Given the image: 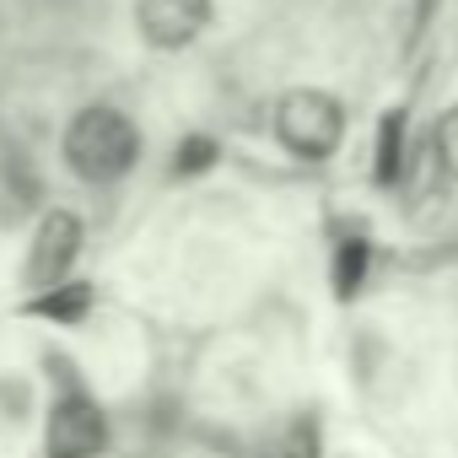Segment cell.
Instances as JSON below:
<instances>
[{
  "label": "cell",
  "mask_w": 458,
  "mask_h": 458,
  "mask_svg": "<svg viewBox=\"0 0 458 458\" xmlns=\"http://www.w3.org/2000/svg\"><path fill=\"white\" fill-rule=\"evenodd\" d=\"M108 442V420L87 394H60L49 410V431H44V453L49 458H98Z\"/></svg>",
  "instance_id": "4"
},
{
  "label": "cell",
  "mask_w": 458,
  "mask_h": 458,
  "mask_svg": "<svg viewBox=\"0 0 458 458\" xmlns=\"http://www.w3.org/2000/svg\"><path fill=\"white\" fill-rule=\"evenodd\" d=\"M431 157L442 162L447 178H458V108L442 114V124H437V135H431Z\"/></svg>",
  "instance_id": "9"
},
{
  "label": "cell",
  "mask_w": 458,
  "mask_h": 458,
  "mask_svg": "<svg viewBox=\"0 0 458 458\" xmlns=\"http://www.w3.org/2000/svg\"><path fill=\"white\" fill-rule=\"evenodd\" d=\"M140 38L157 49H183L210 28V0H135Z\"/></svg>",
  "instance_id": "5"
},
{
  "label": "cell",
  "mask_w": 458,
  "mask_h": 458,
  "mask_svg": "<svg viewBox=\"0 0 458 458\" xmlns=\"http://www.w3.org/2000/svg\"><path fill=\"white\" fill-rule=\"evenodd\" d=\"M276 135H281V146L292 151V157H302V162H324L335 146H340V135H345V114H340V103L329 98V92H286L281 98V108H276Z\"/></svg>",
  "instance_id": "2"
},
{
  "label": "cell",
  "mask_w": 458,
  "mask_h": 458,
  "mask_svg": "<svg viewBox=\"0 0 458 458\" xmlns=\"http://www.w3.org/2000/svg\"><path fill=\"white\" fill-rule=\"evenodd\" d=\"M399 135H404V119H399V114H388V119H383V130H377V178H383V183H394V178H399V162H404V157H399V151H404V140H399Z\"/></svg>",
  "instance_id": "6"
},
{
  "label": "cell",
  "mask_w": 458,
  "mask_h": 458,
  "mask_svg": "<svg viewBox=\"0 0 458 458\" xmlns=\"http://www.w3.org/2000/svg\"><path fill=\"white\" fill-rule=\"evenodd\" d=\"M65 162L87 183H114L140 162V130L130 124V114H119L108 103H92L65 130Z\"/></svg>",
  "instance_id": "1"
},
{
  "label": "cell",
  "mask_w": 458,
  "mask_h": 458,
  "mask_svg": "<svg viewBox=\"0 0 458 458\" xmlns=\"http://www.w3.org/2000/svg\"><path fill=\"white\" fill-rule=\"evenodd\" d=\"M210 151H216L210 140H189V146H183V167H205V162H210Z\"/></svg>",
  "instance_id": "10"
},
{
  "label": "cell",
  "mask_w": 458,
  "mask_h": 458,
  "mask_svg": "<svg viewBox=\"0 0 458 458\" xmlns=\"http://www.w3.org/2000/svg\"><path fill=\"white\" fill-rule=\"evenodd\" d=\"M76 254H81V216H76V210H49V216L38 221L33 243H28L22 281H28L33 292H55V286H65Z\"/></svg>",
  "instance_id": "3"
},
{
  "label": "cell",
  "mask_w": 458,
  "mask_h": 458,
  "mask_svg": "<svg viewBox=\"0 0 458 458\" xmlns=\"http://www.w3.org/2000/svg\"><path fill=\"white\" fill-rule=\"evenodd\" d=\"M81 308H87V286H76V281H71V286H55L44 302H33V313L65 318V324H71V318H81Z\"/></svg>",
  "instance_id": "8"
},
{
  "label": "cell",
  "mask_w": 458,
  "mask_h": 458,
  "mask_svg": "<svg viewBox=\"0 0 458 458\" xmlns=\"http://www.w3.org/2000/svg\"><path fill=\"white\" fill-rule=\"evenodd\" d=\"M270 458H318V437L308 420H292L276 442H270Z\"/></svg>",
  "instance_id": "7"
}]
</instances>
